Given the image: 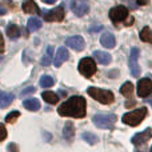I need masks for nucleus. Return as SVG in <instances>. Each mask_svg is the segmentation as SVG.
<instances>
[{
	"instance_id": "f257e3e1",
	"label": "nucleus",
	"mask_w": 152,
	"mask_h": 152,
	"mask_svg": "<svg viewBox=\"0 0 152 152\" xmlns=\"http://www.w3.org/2000/svg\"><path fill=\"white\" fill-rule=\"evenodd\" d=\"M87 103L83 96H72L59 107L60 116H71V118H84L86 116Z\"/></svg>"
},
{
	"instance_id": "f03ea898",
	"label": "nucleus",
	"mask_w": 152,
	"mask_h": 152,
	"mask_svg": "<svg viewBox=\"0 0 152 152\" xmlns=\"http://www.w3.org/2000/svg\"><path fill=\"white\" fill-rule=\"evenodd\" d=\"M147 116V108L145 107H142V108H137V110H134L131 112H127L123 115V123L127 124V126H131V127H135V126H139L144 118Z\"/></svg>"
},
{
	"instance_id": "7ed1b4c3",
	"label": "nucleus",
	"mask_w": 152,
	"mask_h": 152,
	"mask_svg": "<svg viewBox=\"0 0 152 152\" xmlns=\"http://www.w3.org/2000/svg\"><path fill=\"white\" fill-rule=\"evenodd\" d=\"M88 95L91 97H94L95 100H97L102 104H111L113 103L115 97H113V94L111 91H107V89H102V88H96V87H89L88 88Z\"/></svg>"
},
{
	"instance_id": "20e7f679",
	"label": "nucleus",
	"mask_w": 152,
	"mask_h": 152,
	"mask_svg": "<svg viewBox=\"0 0 152 152\" xmlns=\"http://www.w3.org/2000/svg\"><path fill=\"white\" fill-rule=\"evenodd\" d=\"M94 124L99 128H105V129H112L115 127V123L118 120L116 115L113 113H99V115H95L94 116Z\"/></svg>"
},
{
	"instance_id": "39448f33",
	"label": "nucleus",
	"mask_w": 152,
	"mask_h": 152,
	"mask_svg": "<svg viewBox=\"0 0 152 152\" xmlns=\"http://www.w3.org/2000/svg\"><path fill=\"white\" fill-rule=\"evenodd\" d=\"M79 71L86 77H91L96 72V64H95L94 59H91V58L81 59L80 63H79Z\"/></svg>"
},
{
	"instance_id": "423d86ee",
	"label": "nucleus",
	"mask_w": 152,
	"mask_h": 152,
	"mask_svg": "<svg viewBox=\"0 0 152 152\" xmlns=\"http://www.w3.org/2000/svg\"><path fill=\"white\" fill-rule=\"evenodd\" d=\"M140 51L137 50L136 47H134L131 50V53H129V59H128V64H129V69H131V74L137 77L140 76V66L137 63V59H139Z\"/></svg>"
},
{
	"instance_id": "0eeeda50",
	"label": "nucleus",
	"mask_w": 152,
	"mask_h": 152,
	"mask_svg": "<svg viewBox=\"0 0 152 152\" xmlns=\"http://www.w3.org/2000/svg\"><path fill=\"white\" fill-rule=\"evenodd\" d=\"M71 10L76 16L81 18L89 11V4L87 0H71Z\"/></svg>"
},
{
	"instance_id": "6e6552de",
	"label": "nucleus",
	"mask_w": 152,
	"mask_h": 152,
	"mask_svg": "<svg viewBox=\"0 0 152 152\" xmlns=\"http://www.w3.org/2000/svg\"><path fill=\"white\" fill-rule=\"evenodd\" d=\"M128 16V10H127L124 5H118V7H113L110 11V18L113 23H119V21H123L124 19Z\"/></svg>"
},
{
	"instance_id": "1a4fd4ad",
	"label": "nucleus",
	"mask_w": 152,
	"mask_h": 152,
	"mask_svg": "<svg viewBox=\"0 0 152 152\" xmlns=\"http://www.w3.org/2000/svg\"><path fill=\"white\" fill-rule=\"evenodd\" d=\"M152 94V80L148 77L142 79L137 83V95L140 97H147Z\"/></svg>"
},
{
	"instance_id": "9d476101",
	"label": "nucleus",
	"mask_w": 152,
	"mask_h": 152,
	"mask_svg": "<svg viewBox=\"0 0 152 152\" xmlns=\"http://www.w3.org/2000/svg\"><path fill=\"white\" fill-rule=\"evenodd\" d=\"M43 18L45 21H61L64 19V10L63 7H56L51 11L43 13Z\"/></svg>"
},
{
	"instance_id": "9b49d317",
	"label": "nucleus",
	"mask_w": 152,
	"mask_h": 152,
	"mask_svg": "<svg viewBox=\"0 0 152 152\" xmlns=\"http://www.w3.org/2000/svg\"><path fill=\"white\" fill-rule=\"evenodd\" d=\"M151 137H152V129L147 128V129H144L143 132H139V134L135 135V136L132 137L131 142L134 143L135 145H143V144H145Z\"/></svg>"
},
{
	"instance_id": "f8f14e48",
	"label": "nucleus",
	"mask_w": 152,
	"mask_h": 152,
	"mask_svg": "<svg viewBox=\"0 0 152 152\" xmlns=\"http://www.w3.org/2000/svg\"><path fill=\"white\" fill-rule=\"evenodd\" d=\"M66 45L71 47L72 50H75V51H83L86 43H84V40L81 36H72V37H68V39L66 40Z\"/></svg>"
},
{
	"instance_id": "ddd939ff",
	"label": "nucleus",
	"mask_w": 152,
	"mask_h": 152,
	"mask_svg": "<svg viewBox=\"0 0 152 152\" xmlns=\"http://www.w3.org/2000/svg\"><path fill=\"white\" fill-rule=\"evenodd\" d=\"M68 56H69V53H68V51H67V48H64V47L59 48L58 53L55 55V59H53V64H55V67H60L61 64L68 59Z\"/></svg>"
},
{
	"instance_id": "4468645a",
	"label": "nucleus",
	"mask_w": 152,
	"mask_h": 152,
	"mask_svg": "<svg viewBox=\"0 0 152 152\" xmlns=\"http://www.w3.org/2000/svg\"><path fill=\"white\" fill-rule=\"evenodd\" d=\"M100 43H102V45L105 47V48H113L115 44H116V40H115L113 34H111V32H105V34H103L102 37H100Z\"/></svg>"
},
{
	"instance_id": "2eb2a0df",
	"label": "nucleus",
	"mask_w": 152,
	"mask_h": 152,
	"mask_svg": "<svg viewBox=\"0 0 152 152\" xmlns=\"http://www.w3.org/2000/svg\"><path fill=\"white\" fill-rule=\"evenodd\" d=\"M94 58L97 60V63L100 64H110L112 58L108 52H104V51H95L94 52Z\"/></svg>"
},
{
	"instance_id": "dca6fc26",
	"label": "nucleus",
	"mask_w": 152,
	"mask_h": 152,
	"mask_svg": "<svg viewBox=\"0 0 152 152\" xmlns=\"http://www.w3.org/2000/svg\"><path fill=\"white\" fill-rule=\"evenodd\" d=\"M21 8L26 13H39V7L35 3V0H24Z\"/></svg>"
},
{
	"instance_id": "f3484780",
	"label": "nucleus",
	"mask_w": 152,
	"mask_h": 152,
	"mask_svg": "<svg viewBox=\"0 0 152 152\" xmlns=\"http://www.w3.org/2000/svg\"><path fill=\"white\" fill-rule=\"evenodd\" d=\"M13 99H15L13 94H11V92L0 91V108L8 107V105L13 102Z\"/></svg>"
},
{
	"instance_id": "a211bd4d",
	"label": "nucleus",
	"mask_w": 152,
	"mask_h": 152,
	"mask_svg": "<svg viewBox=\"0 0 152 152\" xmlns=\"http://www.w3.org/2000/svg\"><path fill=\"white\" fill-rule=\"evenodd\" d=\"M7 35L11 37V39H19L20 37V35H21V31H20V28H19L16 24H8V27H7Z\"/></svg>"
},
{
	"instance_id": "6ab92c4d",
	"label": "nucleus",
	"mask_w": 152,
	"mask_h": 152,
	"mask_svg": "<svg viewBox=\"0 0 152 152\" xmlns=\"http://www.w3.org/2000/svg\"><path fill=\"white\" fill-rule=\"evenodd\" d=\"M23 105L27 108L28 111H37L40 108V103L37 99H27L23 102Z\"/></svg>"
},
{
	"instance_id": "aec40b11",
	"label": "nucleus",
	"mask_w": 152,
	"mask_h": 152,
	"mask_svg": "<svg viewBox=\"0 0 152 152\" xmlns=\"http://www.w3.org/2000/svg\"><path fill=\"white\" fill-rule=\"evenodd\" d=\"M42 97L48 103V104H56L59 102V96L55 94V92H51V91H45L42 94Z\"/></svg>"
},
{
	"instance_id": "412c9836",
	"label": "nucleus",
	"mask_w": 152,
	"mask_h": 152,
	"mask_svg": "<svg viewBox=\"0 0 152 152\" xmlns=\"http://www.w3.org/2000/svg\"><path fill=\"white\" fill-rule=\"evenodd\" d=\"M52 58H53V47L52 45H48L47 47V52L44 53L42 59V64L43 66H50L52 63Z\"/></svg>"
},
{
	"instance_id": "4be33fe9",
	"label": "nucleus",
	"mask_w": 152,
	"mask_h": 152,
	"mask_svg": "<svg viewBox=\"0 0 152 152\" xmlns=\"http://www.w3.org/2000/svg\"><path fill=\"white\" fill-rule=\"evenodd\" d=\"M63 135L66 139L71 140L72 137H74L75 135V128H74V124L71 123V121H67L66 126H64V129H63Z\"/></svg>"
},
{
	"instance_id": "5701e85b",
	"label": "nucleus",
	"mask_w": 152,
	"mask_h": 152,
	"mask_svg": "<svg viewBox=\"0 0 152 152\" xmlns=\"http://www.w3.org/2000/svg\"><path fill=\"white\" fill-rule=\"evenodd\" d=\"M42 28V21L37 18H29L28 19V29L29 31H37V29Z\"/></svg>"
},
{
	"instance_id": "b1692460",
	"label": "nucleus",
	"mask_w": 152,
	"mask_h": 152,
	"mask_svg": "<svg viewBox=\"0 0 152 152\" xmlns=\"http://www.w3.org/2000/svg\"><path fill=\"white\" fill-rule=\"evenodd\" d=\"M140 39H142L143 42H147V43H151L152 44V31L148 27H144V28L142 29V32H140Z\"/></svg>"
},
{
	"instance_id": "393cba45",
	"label": "nucleus",
	"mask_w": 152,
	"mask_h": 152,
	"mask_svg": "<svg viewBox=\"0 0 152 152\" xmlns=\"http://www.w3.org/2000/svg\"><path fill=\"white\" fill-rule=\"evenodd\" d=\"M120 92H121V95H124V96H131L132 92H134V84H132L131 81L124 83L120 88Z\"/></svg>"
},
{
	"instance_id": "a878e982",
	"label": "nucleus",
	"mask_w": 152,
	"mask_h": 152,
	"mask_svg": "<svg viewBox=\"0 0 152 152\" xmlns=\"http://www.w3.org/2000/svg\"><path fill=\"white\" fill-rule=\"evenodd\" d=\"M53 83H55V80H53V77H51V76H48V75H44V76H42L40 77V86L42 87H51V86H53Z\"/></svg>"
},
{
	"instance_id": "bb28decb",
	"label": "nucleus",
	"mask_w": 152,
	"mask_h": 152,
	"mask_svg": "<svg viewBox=\"0 0 152 152\" xmlns=\"http://www.w3.org/2000/svg\"><path fill=\"white\" fill-rule=\"evenodd\" d=\"M83 139L87 140V142L89 143V144H96L97 142H99V139H97V136H95L94 134H91V132H84L83 135Z\"/></svg>"
},
{
	"instance_id": "cd10ccee",
	"label": "nucleus",
	"mask_w": 152,
	"mask_h": 152,
	"mask_svg": "<svg viewBox=\"0 0 152 152\" xmlns=\"http://www.w3.org/2000/svg\"><path fill=\"white\" fill-rule=\"evenodd\" d=\"M20 116V112H18V111H12V112H10L7 115V118H5V121L7 123H15L16 119Z\"/></svg>"
},
{
	"instance_id": "c85d7f7f",
	"label": "nucleus",
	"mask_w": 152,
	"mask_h": 152,
	"mask_svg": "<svg viewBox=\"0 0 152 152\" xmlns=\"http://www.w3.org/2000/svg\"><path fill=\"white\" fill-rule=\"evenodd\" d=\"M5 137H7V129H5V127L3 124H0V142L4 140Z\"/></svg>"
},
{
	"instance_id": "c756f323",
	"label": "nucleus",
	"mask_w": 152,
	"mask_h": 152,
	"mask_svg": "<svg viewBox=\"0 0 152 152\" xmlns=\"http://www.w3.org/2000/svg\"><path fill=\"white\" fill-rule=\"evenodd\" d=\"M35 87H28V88L27 89H24L23 92H21V96H23V95H27V94H29V92H35Z\"/></svg>"
},
{
	"instance_id": "7c9ffc66",
	"label": "nucleus",
	"mask_w": 152,
	"mask_h": 152,
	"mask_svg": "<svg viewBox=\"0 0 152 152\" xmlns=\"http://www.w3.org/2000/svg\"><path fill=\"white\" fill-rule=\"evenodd\" d=\"M3 51H4V39H3V35L0 32V52H3Z\"/></svg>"
},
{
	"instance_id": "2f4dec72",
	"label": "nucleus",
	"mask_w": 152,
	"mask_h": 152,
	"mask_svg": "<svg viewBox=\"0 0 152 152\" xmlns=\"http://www.w3.org/2000/svg\"><path fill=\"white\" fill-rule=\"evenodd\" d=\"M8 150H18V147H16V145L10 144V145H8Z\"/></svg>"
},
{
	"instance_id": "473e14b6",
	"label": "nucleus",
	"mask_w": 152,
	"mask_h": 152,
	"mask_svg": "<svg viewBox=\"0 0 152 152\" xmlns=\"http://www.w3.org/2000/svg\"><path fill=\"white\" fill-rule=\"evenodd\" d=\"M44 3H47V4H52V3H55L56 0H43Z\"/></svg>"
},
{
	"instance_id": "72a5a7b5",
	"label": "nucleus",
	"mask_w": 152,
	"mask_h": 152,
	"mask_svg": "<svg viewBox=\"0 0 152 152\" xmlns=\"http://www.w3.org/2000/svg\"><path fill=\"white\" fill-rule=\"evenodd\" d=\"M137 1H139V4H142V5L147 4V0H137Z\"/></svg>"
},
{
	"instance_id": "f704fd0d",
	"label": "nucleus",
	"mask_w": 152,
	"mask_h": 152,
	"mask_svg": "<svg viewBox=\"0 0 152 152\" xmlns=\"http://www.w3.org/2000/svg\"><path fill=\"white\" fill-rule=\"evenodd\" d=\"M148 103H150V104H151V105H152V96H151V97H150V99H148Z\"/></svg>"
},
{
	"instance_id": "c9c22d12",
	"label": "nucleus",
	"mask_w": 152,
	"mask_h": 152,
	"mask_svg": "<svg viewBox=\"0 0 152 152\" xmlns=\"http://www.w3.org/2000/svg\"><path fill=\"white\" fill-rule=\"evenodd\" d=\"M0 61H1V56H0Z\"/></svg>"
}]
</instances>
